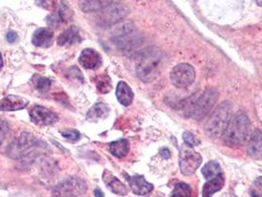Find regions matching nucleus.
Here are the masks:
<instances>
[{
  "instance_id": "1a4fd4ad",
  "label": "nucleus",
  "mask_w": 262,
  "mask_h": 197,
  "mask_svg": "<svg viewBox=\"0 0 262 197\" xmlns=\"http://www.w3.org/2000/svg\"><path fill=\"white\" fill-rule=\"evenodd\" d=\"M202 163V157L192 147L183 145L179 150V169L182 175H193Z\"/></svg>"
},
{
  "instance_id": "ea45409f",
  "label": "nucleus",
  "mask_w": 262,
  "mask_h": 197,
  "mask_svg": "<svg viewBox=\"0 0 262 197\" xmlns=\"http://www.w3.org/2000/svg\"><path fill=\"white\" fill-rule=\"evenodd\" d=\"M256 2H257L260 6H262V0H256Z\"/></svg>"
},
{
  "instance_id": "c756f323",
  "label": "nucleus",
  "mask_w": 262,
  "mask_h": 197,
  "mask_svg": "<svg viewBox=\"0 0 262 197\" xmlns=\"http://www.w3.org/2000/svg\"><path fill=\"white\" fill-rule=\"evenodd\" d=\"M60 134L66 138L67 140H71V141H77L80 138V133L75 130V129H65V130H61Z\"/></svg>"
},
{
  "instance_id": "f257e3e1",
  "label": "nucleus",
  "mask_w": 262,
  "mask_h": 197,
  "mask_svg": "<svg viewBox=\"0 0 262 197\" xmlns=\"http://www.w3.org/2000/svg\"><path fill=\"white\" fill-rule=\"evenodd\" d=\"M48 149L47 143L31 133L24 132L9 144L6 153L14 160H22L35 157L40 153L46 152Z\"/></svg>"
},
{
  "instance_id": "a211bd4d",
  "label": "nucleus",
  "mask_w": 262,
  "mask_h": 197,
  "mask_svg": "<svg viewBox=\"0 0 262 197\" xmlns=\"http://www.w3.org/2000/svg\"><path fill=\"white\" fill-rule=\"evenodd\" d=\"M248 153L254 159L262 157V132L260 129H255L248 143Z\"/></svg>"
},
{
  "instance_id": "58836bf2",
  "label": "nucleus",
  "mask_w": 262,
  "mask_h": 197,
  "mask_svg": "<svg viewBox=\"0 0 262 197\" xmlns=\"http://www.w3.org/2000/svg\"><path fill=\"white\" fill-rule=\"evenodd\" d=\"M2 67H3V59H2V55L0 53V71H1Z\"/></svg>"
},
{
  "instance_id": "6ab92c4d",
  "label": "nucleus",
  "mask_w": 262,
  "mask_h": 197,
  "mask_svg": "<svg viewBox=\"0 0 262 197\" xmlns=\"http://www.w3.org/2000/svg\"><path fill=\"white\" fill-rule=\"evenodd\" d=\"M82 39L80 36V31L76 26H71L67 30H65L63 33L60 34V36L57 39V44L60 47L65 46H72L74 44L81 43Z\"/></svg>"
},
{
  "instance_id": "423d86ee",
  "label": "nucleus",
  "mask_w": 262,
  "mask_h": 197,
  "mask_svg": "<svg viewBox=\"0 0 262 197\" xmlns=\"http://www.w3.org/2000/svg\"><path fill=\"white\" fill-rule=\"evenodd\" d=\"M88 191L87 183L78 177H69L57 184L52 191V197H83Z\"/></svg>"
},
{
  "instance_id": "cd10ccee",
  "label": "nucleus",
  "mask_w": 262,
  "mask_h": 197,
  "mask_svg": "<svg viewBox=\"0 0 262 197\" xmlns=\"http://www.w3.org/2000/svg\"><path fill=\"white\" fill-rule=\"evenodd\" d=\"M192 190L185 183H178L172 192V197H191Z\"/></svg>"
},
{
  "instance_id": "9d476101",
  "label": "nucleus",
  "mask_w": 262,
  "mask_h": 197,
  "mask_svg": "<svg viewBox=\"0 0 262 197\" xmlns=\"http://www.w3.org/2000/svg\"><path fill=\"white\" fill-rule=\"evenodd\" d=\"M195 80L194 68L187 63H180L175 66L171 72V81L178 89L189 87Z\"/></svg>"
},
{
  "instance_id": "f3484780",
  "label": "nucleus",
  "mask_w": 262,
  "mask_h": 197,
  "mask_svg": "<svg viewBox=\"0 0 262 197\" xmlns=\"http://www.w3.org/2000/svg\"><path fill=\"white\" fill-rule=\"evenodd\" d=\"M103 180L106 188L114 195L124 197L128 194V189L126 188V186L123 183H121L117 178L112 176L111 173H109L106 170L104 172Z\"/></svg>"
},
{
  "instance_id": "72a5a7b5",
  "label": "nucleus",
  "mask_w": 262,
  "mask_h": 197,
  "mask_svg": "<svg viewBox=\"0 0 262 197\" xmlns=\"http://www.w3.org/2000/svg\"><path fill=\"white\" fill-rule=\"evenodd\" d=\"M6 39H7V41H8L10 44H14L15 42L18 41V36H17V34H16L15 32L10 31V32L7 33V35H6Z\"/></svg>"
},
{
  "instance_id": "473e14b6",
  "label": "nucleus",
  "mask_w": 262,
  "mask_h": 197,
  "mask_svg": "<svg viewBox=\"0 0 262 197\" xmlns=\"http://www.w3.org/2000/svg\"><path fill=\"white\" fill-rule=\"evenodd\" d=\"M36 4L43 9L51 10L53 7V0H36Z\"/></svg>"
},
{
  "instance_id": "a878e982",
  "label": "nucleus",
  "mask_w": 262,
  "mask_h": 197,
  "mask_svg": "<svg viewBox=\"0 0 262 197\" xmlns=\"http://www.w3.org/2000/svg\"><path fill=\"white\" fill-rule=\"evenodd\" d=\"M97 89L102 94H106L111 90V80L107 74H100L95 78Z\"/></svg>"
},
{
  "instance_id": "4c0bfd02",
  "label": "nucleus",
  "mask_w": 262,
  "mask_h": 197,
  "mask_svg": "<svg viewBox=\"0 0 262 197\" xmlns=\"http://www.w3.org/2000/svg\"><path fill=\"white\" fill-rule=\"evenodd\" d=\"M252 197H262V195H261V193H258V192H252Z\"/></svg>"
},
{
  "instance_id": "aec40b11",
  "label": "nucleus",
  "mask_w": 262,
  "mask_h": 197,
  "mask_svg": "<svg viewBox=\"0 0 262 197\" xmlns=\"http://www.w3.org/2000/svg\"><path fill=\"white\" fill-rule=\"evenodd\" d=\"M115 2H119V0H82L80 7L86 13L100 12Z\"/></svg>"
},
{
  "instance_id": "393cba45",
  "label": "nucleus",
  "mask_w": 262,
  "mask_h": 197,
  "mask_svg": "<svg viewBox=\"0 0 262 197\" xmlns=\"http://www.w3.org/2000/svg\"><path fill=\"white\" fill-rule=\"evenodd\" d=\"M221 174H223L222 169H221V166L216 161H210L202 169V175L208 181L209 180H212V179H214L216 177H218Z\"/></svg>"
},
{
  "instance_id": "7ed1b4c3",
  "label": "nucleus",
  "mask_w": 262,
  "mask_h": 197,
  "mask_svg": "<svg viewBox=\"0 0 262 197\" xmlns=\"http://www.w3.org/2000/svg\"><path fill=\"white\" fill-rule=\"evenodd\" d=\"M232 117V104L225 100L221 102L207 119L204 130L207 135L213 138L223 136Z\"/></svg>"
},
{
  "instance_id": "b1692460",
  "label": "nucleus",
  "mask_w": 262,
  "mask_h": 197,
  "mask_svg": "<svg viewBox=\"0 0 262 197\" xmlns=\"http://www.w3.org/2000/svg\"><path fill=\"white\" fill-rule=\"evenodd\" d=\"M109 152L112 156L116 158H123L129 152V142L126 139H119L109 143L108 145Z\"/></svg>"
},
{
  "instance_id": "0eeeda50",
  "label": "nucleus",
  "mask_w": 262,
  "mask_h": 197,
  "mask_svg": "<svg viewBox=\"0 0 262 197\" xmlns=\"http://www.w3.org/2000/svg\"><path fill=\"white\" fill-rule=\"evenodd\" d=\"M129 14V9L126 5L115 2L97 14V23L103 27L115 25L122 21Z\"/></svg>"
},
{
  "instance_id": "39448f33",
  "label": "nucleus",
  "mask_w": 262,
  "mask_h": 197,
  "mask_svg": "<svg viewBox=\"0 0 262 197\" xmlns=\"http://www.w3.org/2000/svg\"><path fill=\"white\" fill-rule=\"evenodd\" d=\"M112 41L122 52L131 53L141 46L143 39L135 31L134 24L128 21L121 23L114 30Z\"/></svg>"
},
{
  "instance_id": "c85d7f7f",
  "label": "nucleus",
  "mask_w": 262,
  "mask_h": 197,
  "mask_svg": "<svg viewBox=\"0 0 262 197\" xmlns=\"http://www.w3.org/2000/svg\"><path fill=\"white\" fill-rule=\"evenodd\" d=\"M182 139L184 141V144L189 146V147H193V146H196L200 143L199 139H197L195 137L194 134H192L191 132H188V131H185L182 135Z\"/></svg>"
},
{
  "instance_id": "bb28decb",
  "label": "nucleus",
  "mask_w": 262,
  "mask_h": 197,
  "mask_svg": "<svg viewBox=\"0 0 262 197\" xmlns=\"http://www.w3.org/2000/svg\"><path fill=\"white\" fill-rule=\"evenodd\" d=\"M32 83L36 88V90H38L41 93H47L52 86V81L49 78L43 77L39 74H35L32 77Z\"/></svg>"
},
{
  "instance_id": "f8f14e48",
  "label": "nucleus",
  "mask_w": 262,
  "mask_h": 197,
  "mask_svg": "<svg viewBox=\"0 0 262 197\" xmlns=\"http://www.w3.org/2000/svg\"><path fill=\"white\" fill-rule=\"evenodd\" d=\"M72 17H73V12L71 8L68 6L66 1L62 0L58 5L56 11L48 16L47 22L49 26L52 28H58L61 25L71 21Z\"/></svg>"
},
{
  "instance_id": "f704fd0d",
  "label": "nucleus",
  "mask_w": 262,
  "mask_h": 197,
  "mask_svg": "<svg viewBox=\"0 0 262 197\" xmlns=\"http://www.w3.org/2000/svg\"><path fill=\"white\" fill-rule=\"evenodd\" d=\"M160 155H161L162 158H164V159H169V158L171 157V152H170L169 149H167V148H163V149H161V151H160Z\"/></svg>"
},
{
  "instance_id": "9b49d317",
  "label": "nucleus",
  "mask_w": 262,
  "mask_h": 197,
  "mask_svg": "<svg viewBox=\"0 0 262 197\" xmlns=\"http://www.w3.org/2000/svg\"><path fill=\"white\" fill-rule=\"evenodd\" d=\"M31 120L38 125H52L58 121L57 114L43 105H35L30 110Z\"/></svg>"
},
{
  "instance_id": "2f4dec72",
  "label": "nucleus",
  "mask_w": 262,
  "mask_h": 197,
  "mask_svg": "<svg viewBox=\"0 0 262 197\" xmlns=\"http://www.w3.org/2000/svg\"><path fill=\"white\" fill-rule=\"evenodd\" d=\"M67 75H70V78H75V79H80L81 81H83V76H82V73L80 72V70L76 67V66H72L69 70H68V73Z\"/></svg>"
},
{
  "instance_id": "20e7f679",
  "label": "nucleus",
  "mask_w": 262,
  "mask_h": 197,
  "mask_svg": "<svg viewBox=\"0 0 262 197\" xmlns=\"http://www.w3.org/2000/svg\"><path fill=\"white\" fill-rule=\"evenodd\" d=\"M251 130V121L245 113H238L229 123L223 138L230 147H239L246 143Z\"/></svg>"
},
{
  "instance_id": "ddd939ff",
  "label": "nucleus",
  "mask_w": 262,
  "mask_h": 197,
  "mask_svg": "<svg viewBox=\"0 0 262 197\" xmlns=\"http://www.w3.org/2000/svg\"><path fill=\"white\" fill-rule=\"evenodd\" d=\"M78 60L82 67L89 70H95L103 63L102 55L93 49H85L81 52Z\"/></svg>"
},
{
  "instance_id": "c9c22d12",
  "label": "nucleus",
  "mask_w": 262,
  "mask_h": 197,
  "mask_svg": "<svg viewBox=\"0 0 262 197\" xmlns=\"http://www.w3.org/2000/svg\"><path fill=\"white\" fill-rule=\"evenodd\" d=\"M94 196H95V197H105L104 193L100 189H96L94 191Z\"/></svg>"
},
{
  "instance_id": "5701e85b",
  "label": "nucleus",
  "mask_w": 262,
  "mask_h": 197,
  "mask_svg": "<svg viewBox=\"0 0 262 197\" xmlns=\"http://www.w3.org/2000/svg\"><path fill=\"white\" fill-rule=\"evenodd\" d=\"M115 94H116V98L118 99V101L124 106H128L129 104H131L133 98H134V94L131 88L123 81H120L117 84Z\"/></svg>"
},
{
  "instance_id": "4468645a",
  "label": "nucleus",
  "mask_w": 262,
  "mask_h": 197,
  "mask_svg": "<svg viewBox=\"0 0 262 197\" xmlns=\"http://www.w3.org/2000/svg\"><path fill=\"white\" fill-rule=\"evenodd\" d=\"M126 179H127L129 188L131 189L133 194L137 196H141V197L148 196L154 190L153 185L148 183L143 176H133V177L127 176Z\"/></svg>"
},
{
  "instance_id": "6e6552de",
  "label": "nucleus",
  "mask_w": 262,
  "mask_h": 197,
  "mask_svg": "<svg viewBox=\"0 0 262 197\" xmlns=\"http://www.w3.org/2000/svg\"><path fill=\"white\" fill-rule=\"evenodd\" d=\"M218 97L219 94L216 89L210 88L206 90L193 102L191 116L195 120H202L203 118H205L215 105Z\"/></svg>"
},
{
  "instance_id": "7c9ffc66",
  "label": "nucleus",
  "mask_w": 262,
  "mask_h": 197,
  "mask_svg": "<svg viewBox=\"0 0 262 197\" xmlns=\"http://www.w3.org/2000/svg\"><path fill=\"white\" fill-rule=\"evenodd\" d=\"M9 135V126L8 123L4 120H0V146L6 140Z\"/></svg>"
},
{
  "instance_id": "2eb2a0df",
  "label": "nucleus",
  "mask_w": 262,
  "mask_h": 197,
  "mask_svg": "<svg viewBox=\"0 0 262 197\" xmlns=\"http://www.w3.org/2000/svg\"><path fill=\"white\" fill-rule=\"evenodd\" d=\"M29 104V100L26 98L9 95L0 100V109L4 111H15L25 108Z\"/></svg>"
},
{
  "instance_id": "e433bc0d",
  "label": "nucleus",
  "mask_w": 262,
  "mask_h": 197,
  "mask_svg": "<svg viewBox=\"0 0 262 197\" xmlns=\"http://www.w3.org/2000/svg\"><path fill=\"white\" fill-rule=\"evenodd\" d=\"M256 185L262 191V177H260L256 180Z\"/></svg>"
},
{
  "instance_id": "412c9836",
  "label": "nucleus",
  "mask_w": 262,
  "mask_h": 197,
  "mask_svg": "<svg viewBox=\"0 0 262 197\" xmlns=\"http://www.w3.org/2000/svg\"><path fill=\"white\" fill-rule=\"evenodd\" d=\"M108 114H109L108 105L104 102H97L89 109L86 118L89 121L96 122L99 119H104L107 117Z\"/></svg>"
},
{
  "instance_id": "4be33fe9",
  "label": "nucleus",
  "mask_w": 262,
  "mask_h": 197,
  "mask_svg": "<svg viewBox=\"0 0 262 197\" xmlns=\"http://www.w3.org/2000/svg\"><path fill=\"white\" fill-rule=\"evenodd\" d=\"M225 184V178L223 174L219 175L218 177L209 180L208 183H206L202 190V196L203 197H211L214 194L220 192Z\"/></svg>"
},
{
  "instance_id": "dca6fc26",
  "label": "nucleus",
  "mask_w": 262,
  "mask_h": 197,
  "mask_svg": "<svg viewBox=\"0 0 262 197\" xmlns=\"http://www.w3.org/2000/svg\"><path fill=\"white\" fill-rule=\"evenodd\" d=\"M53 43V32L49 28L38 29L32 38V44L38 48H50Z\"/></svg>"
},
{
  "instance_id": "f03ea898",
  "label": "nucleus",
  "mask_w": 262,
  "mask_h": 197,
  "mask_svg": "<svg viewBox=\"0 0 262 197\" xmlns=\"http://www.w3.org/2000/svg\"><path fill=\"white\" fill-rule=\"evenodd\" d=\"M163 61V52L155 47H150L144 49L137 60L136 74L138 78L149 83L157 78Z\"/></svg>"
}]
</instances>
